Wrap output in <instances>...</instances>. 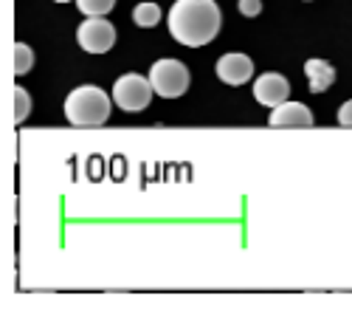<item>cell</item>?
<instances>
[{"label": "cell", "mask_w": 352, "mask_h": 316, "mask_svg": "<svg viewBox=\"0 0 352 316\" xmlns=\"http://www.w3.org/2000/svg\"><path fill=\"white\" fill-rule=\"evenodd\" d=\"M65 119L74 127H102L110 119V96L96 85H82L65 99Z\"/></svg>", "instance_id": "obj_2"}, {"label": "cell", "mask_w": 352, "mask_h": 316, "mask_svg": "<svg viewBox=\"0 0 352 316\" xmlns=\"http://www.w3.org/2000/svg\"><path fill=\"white\" fill-rule=\"evenodd\" d=\"M271 127H313V113L307 105L302 102H282L274 107V113L268 116Z\"/></svg>", "instance_id": "obj_8"}, {"label": "cell", "mask_w": 352, "mask_h": 316, "mask_svg": "<svg viewBox=\"0 0 352 316\" xmlns=\"http://www.w3.org/2000/svg\"><path fill=\"white\" fill-rule=\"evenodd\" d=\"M150 82L158 96L164 99H178L189 91V68L181 60H158L150 68Z\"/></svg>", "instance_id": "obj_3"}, {"label": "cell", "mask_w": 352, "mask_h": 316, "mask_svg": "<svg viewBox=\"0 0 352 316\" xmlns=\"http://www.w3.org/2000/svg\"><path fill=\"white\" fill-rule=\"evenodd\" d=\"M214 71L226 85L240 88V85H245L254 76V63H251V56H245V54H223L217 60V65H214Z\"/></svg>", "instance_id": "obj_6"}, {"label": "cell", "mask_w": 352, "mask_h": 316, "mask_svg": "<svg viewBox=\"0 0 352 316\" xmlns=\"http://www.w3.org/2000/svg\"><path fill=\"white\" fill-rule=\"evenodd\" d=\"M76 6H79V12L87 14V17H104V14L113 12L116 0H76Z\"/></svg>", "instance_id": "obj_11"}, {"label": "cell", "mask_w": 352, "mask_h": 316, "mask_svg": "<svg viewBox=\"0 0 352 316\" xmlns=\"http://www.w3.org/2000/svg\"><path fill=\"white\" fill-rule=\"evenodd\" d=\"M169 34L186 48L209 45L220 32V9L214 0H175L166 14Z\"/></svg>", "instance_id": "obj_1"}, {"label": "cell", "mask_w": 352, "mask_h": 316, "mask_svg": "<svg viewBox=\"0 0 352 316\" xmlns=\"http://www.w3.org/2000/svg\"><path fill=\"white\" fill-rule=\"evenodd\" d=\"M14 94V122H25L28 119V113H32V99H28V91H23L20 85L12 91Z\"/></svg>", "instance_id": "obj_13"}, {"label": "cell", "mask_w": 352, "mask_h": 316, "mask_svg": "<svg viewBox=\"0 0 352 316\" xmlns=\"http://www.w3.org/2000/svg\"><path fill=\"white\" fill-rule=\"evenodd\" d=\"M336 119H338V125H344V127H352V99H349V102H344V105L338 107Z\"/></svg>", "instance_id": "obj_14"}, {"label": "cell", "mask_w": 352, "mask_h": 316, "mask_svg": "<svg viewBox=\"0 0 352 316\" xmlns=\"http://www.w3.org/2000/svg\"><path fill=\"white\" fill-rule=\"evenodd\" d=\"M305 74H307L310 94H324L327 88H333V82H336V68L327 60H307Z\"/></svg>", "instance_id": "obj_9"}, {"label": "cell", "mask_w": 352, "mask_h": 316, "mask_svg": "<svg viewBox=\"0 0 352 316\" xmlns=\"http://www.w3.org/2000/svg\"><path fill=\"white\" fill-rule=\"evenodd\" d=\"M158 20H161L158 3H150V0H144V3H138V6L133 9V23L141 25V28H153V25H158Z\"/></svg>", "instance_id": "obj_10"}, {"label": "cell", "mask_w": 352, "mask_h": 316, "mask_svg": "<svg viewBox=\"0 0 352 316\" xmlns=\"http://www.w3.org/2000/svg\"><path fill=\"white\" fill-rule=\"evenodd\" d=\"M153 94H155V88H153L150 76H138V74H127L113 85V102L127 113H138L144 107H150Z\"/></svg>", "instance_id": "obj_4"}, {"label": "cell", "mask_w": 352, "mask_h": 316, "mask_svg": "<svg viewBox=\"0 0 352 316\" xmlns=\"http://www.w3.org/2000/svg\"><path fill=\"white\" fill-rule=\"evenodd\" d=\"M56 3H71V0H56Z\"/></svg>", "instance_id": "obj_16"}, {"label": "cell", "mask_w": 352, "mask_h": 316, "mask_svg": "<svg viewBox=\"0 0 352 316\" xmlns=\"http://www.w3.org/2000/svg\"><path fill=\"white\" fill-rule=\"evenodd\" d=\"M32 65H34V54H32V48H28L25 43H17V45H14V74L23 76V74L32 71Z\"/></svg>", "instance_id": "obj_12"}, {"label": "cell", "mask_w": 352, "mask_h": 316, "mask_svg": "<svg viewBox=\"0 0 352 316\" xmlns=\"http://www.w3.org/2000/svg\"><path fill=\"white\" fill-rule=\"evenodd\" d=\"M240 12L245 17H256L262 12V3H259V0H240Z\"/></svg>", "instance_id": "obj_15"}, {"label": "cell", "mask_w": 352, "mask_h": 316, "mask_svg": "<svg viewBox=\"0 0 352 316\" xmlns=\"http://www.w3.org/2000/svg\"><path fill=\"white\" fill-rule=\"evenodd\" d=\"M290 94V85L282 74H262L256 82H254V96L259 105H265V107H276L287 99Z\"/></svg>", "instance_id": "obj_7"}, {"label": "cell", "mask_w": 352, "mask_h": 316, "mask_svg": "<svg viewBox=\"0 0 352 316\" xmlns=\"http://www.w3.org/2000/svg\"><path fill=\"white\" fill-rule=\"evenodd\" d=\"M76 43L87 51V54H104L113 48L116 43V28L113 23H107L104 17H87L79 28H76Z\"/></svg>", "instance_id": "obj_5"}]
</instances>
